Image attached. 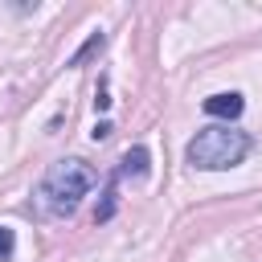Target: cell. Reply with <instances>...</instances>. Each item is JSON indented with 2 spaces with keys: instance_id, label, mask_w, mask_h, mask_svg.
<instances>
[{
  "instance_id": "1",
  "label": "cell",
  "mask_w": 262,
  "mask_h": 262,
  "mask_svg": "<svg viewBox=\"0 0 262 262\" xmlns=\"http://www.w3.org/2000/svg\"><path fill=\"white\" fill-rule=\"evenodd\" d=\"M90 188H94V172L86 168V160H57L37 184V213L49 221H66L82 209Z\"/></svg>"
},
{
  "instance_id": "2",
  "label": "cell",
  "mask_w": 262,
  "mask_h": 262,
  "mask_svg": "<svg viewBox=\"0 0 262 262\" xmlns=\"http://www.w3.org/2000/svg\"><path fill=\"white\" fill-rule=\"evenodd\" d=\"M250 135L242 131V127H229V123H209V127H201L192 139H188V147H184V160L196 168V172H225V168H233V164H242L246 156H250Z\"/></svg>"
},
{
  "instance_id": "3",
  "label": "cell",
  "mask_w": 262,
  "mask_h": 262,
  "mask_svg": "<svg viewBox=\"0 0 262 262\" xmlns=\"http://www.w3.org/2000/svg\"><path fill=\"white\" fill-rule=\"evenodd\" d=\"M242 111H246V98L237 90H221V94L205 98V115H213V119H237Z\"/></svg>"
},
{
  "instance_id": "4",
  "label": "cell",
  "mask_w": 262,
  "mask_h": 262,
  "mask_svg": "<svg viewBox=\"0 0 262 262\" xmlns=\"http://www.w3.org/2000/svg\"><path fill=\"white\" fill-rule=\"evenodd\" d=\"M147 168H151V156H147V147H131V151L119 160V168H115V180H123V176H135V180H143V176H147Z\"/></svg>"
},
{
  "instance_id": "5",
  "label": "cell",
  "mask_w": 262,
  "mask_h": 262,
  "mask_svg": "<svg viewBox=\"0 0 262 262\" xmlns=\"http://www.w3.org/2000/svg\"><path fill=\"white\" fill-rule=\"evenodd\" d=\"M102 45H106V37H102V33H94V37H90V41H86V45H82V49H78L74 57H70V66H82V61H86L90 53H98Z\"/></svg>"
},
{
  "instance_id": "6",
  "label": "cell",
  "mask_w": 262,
  "mask_h": 262,
  "mask_svg": "<svg viewBox=\"0 0 262 262\" xmlns=\"http://www.w3.org/2000/svg\"><path fill=\"white\" fill-rule=\"evenodd\" d=\"M12 254H16V233L0 225V262H12Z\"/></svg>"
},
{
  "instance_id": "7",
  "label": "cell",
  "mask_w": 262,
  "mask_h": 262,
  "mask_svg": "<svg viewBox=\"0 0 262 262\" xmlns=\"http://www.w3.org/2000/svg\"><path fill=\"white\" fill-rule=\"evenodd\" d=\"M90 135H94V139H106V135H111V123H106V119H102V123H94V131H90Z\"/></svg>"
}]
</instances>
